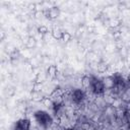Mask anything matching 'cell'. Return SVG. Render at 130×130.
Returning <instances> with one entry per match:
<instances>
[{
	"label": "cell",
	"instance_id": "obj_3",
	"mask_svg": "<svg viewBox=\"0 0 130 130\" xmlns=\"http://www.w3.org/2000/svg\"><path fill=\"white\" fill-rule=\"evenodd\" d=\"M86 93L83 88H74L71 90V101H72V107L79 106L82 104V102L85 100Z\"/></svg>",
	"mask_w": 130,
	"mask_h": 130
},
{
	"label": "cell",
	"instance_id": "obj_10",
	"mask_svg": "<svg viewBox=\"0 0 130 130\" xmlns=\"http://www.w3.org/2000/svg\"><path fill=\"white\" fill-rule=\"evenodd\" d=\"M36 46H37V39L35 37L29 36L26 43H25V47L28 48V49H31V48H35Z\"/></svg>",
	"mask_w": 130,
	"mask_h": 130
},
{
	"label": "cell",
	"instance_id": "obj_6",
	"mask_svg": "<svg viewBox=\"0 0 130 130\" xmlns=\"http://www.w3.org/2000/svg\"><path fill=\"white\" fill-rule=\"evenodd\" d=\"M103 83H104L106 90H110L116 86V81H115V78L113 75H110V76L103 78Z\"/></svg>",
	"mask_w": 130,
	"mask_h": 130
},
{
	"label": "cell",
	"instance_id": "obj_4",
	"mask_svg": "<svg viewBox=\"0 0 130 130\" xmlns=\"http://www.w3.org/2000/svg\"><path fill=\"white\" fill-rule=\"evenodd\" d=\"M30 128H31L30 121L27 118H22L14 123L12 130H30Z\"/></svg>",
	"mask_w": 130,
	"mask_h": 130
},
{
	"label": "cell",
	"instance_id": "obj_11",
	"mask_svg": "<svg viewBox=\"0 0 130 130\" xmlns=\"http://www.w3.org/2000/svg\"><path fill=\"white\" fill-rule=\"evenodd\" d=\"M37 30H38V32L41 34L42 36H46V35L49 34V28H48V26L45 25V24H41V25L37 28Z\"/></svg>",
	"mask_w": 130,
	"mask_h": 130
},
{
	"label": "cell",
	"instance_id": "obj_8",
	"mask_svg": "<svg viewBox=\"0 0 130 130\" xmlns=\"http://www.w3.org/2000/svg\"><path fill=\"white\" fill-rule=\"evenodd\" d=\"M31 99L35 102H42L45 96L43 94V91H32L31 92Z\"/></svg>",
	"mask_w": 130,
	"mask_h": 130
},
{
	"label": "cell",
	"instance_id": "obj_2",
	"mask_svg": "<svg viewBox=\"0 0 130 130\" xmlns=\"http://www.w3.org/2000/svg\"><path fill=\"white\" fill-rule=\"evenodd\" d=\"M105 86L103 83V79L90 75V86H89V91L94 94V95H101L105 93Z\"/></svg>",
	"mask_w": 130,
	"mask_h": 130
},
{
	"label": "cell",
	"instance_id": "obj_12",
	"mask_svg": "<svg viewBox=\"0 0 130 130\" xmlns=\"http://www.w3.org/2000/svg\"><path fill=\"white\" fill-rule=\"evenodd\" d=\"M107 69H108V64H107L106 62L101 61L100 63H98V68H96V70H98L99 72H105Z\"/></svg>",
	"mask_w": 130,
	"mask_h": 130
},
{
	"label": "cell",
	"instance_id": "obj_13",
	"mask_svg": "<svg viewBox=\"0 0 130 130\" xmlns=\"http://www.w3.org/2000/svg\"><path fill=\"white\" fill-rule=\"evenodd\" d=\"M71 39H72V36H71V34L69 31H63V36H62V40L61 41H63L64 43H68V42L71 41Z\"/></svg>",
	"mask_w": 130,
	"mask_h": 130
},
{
	"label": "cell",
	"instance_id": "obj_5",
	"mask_svg": "<svg viewBox=\"0 0 130 130\" xmlns=\"http://www.w3.org/2000/svg\"><path fill=\"white\" fill-rule=\"evenodd\" d=\"M44 12H45V16L49 19H55L60 15V9L58 7H55V6L47 9Z\"/></svg>",
	"mask_w": 130,
	"mask_h": 130
},
{
	"label": "cell",
	"instance_id": "obj_7",
	"mask_svg": "<svg viewBox=\"0 0 130 130\" xmlns=\"http://www.w3.org/2000/svg\"><path fill=\"white\" fill-rule=\"evenodd\" d=\"M58 71H59V70H58V67H57L56 65H54V64H51V65H49L48 68H47V75H48L51 79H54V78L57 77Z\"/></svg>",
	"mask_w": 130,
	"mask_h": 130
},
{
	"label": "cell",
	"instance_id": "obj_1",
	"mask_svg": "<svg viewBox=\"0 0 130 130\" xmlns=\"http://www.w3.org/2000/svg\"><path fill=\"white\" fill-rule=\"evenodd\" d=\"M34 118L39 125V127H42L43 129H49L53 125V118L52 116L43 110L36 111L34 113Z\"/></svg>",
	"mask_w": 130,
	"mask_h": 130
},
{
	"label": "cell",
	"instance_id": "obj_9",
	"mask_svg": "<svg viewBox=\"0 0 130 130\" xmlns=\"http://www.w3.org/2000/svg\"><path fill=\"white\" fill-rule=\"evenodd\" d=\"M62 36H63V31L59 28V27H55L53 30H52V37L53 39L55 40H62Z\"/></svg>",
	"mask_w": 130,
	"mask_h": 130
}]
</instances>
